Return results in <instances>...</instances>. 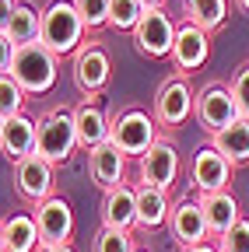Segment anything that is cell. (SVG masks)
Instances as JSON below:
<instances>
[{
  "label": "cell",
  "instance_id": "6da1fadb",
  "mask_svg": "<svg viewBox=\"0 0 249 252\" xmlns=\"http://www.w3.org/2000/svg\"><path fill=\"white\" fill-rule=\"evenodd\" d=\"M84 35H88V25H84L74 0H53L49 7H42L39 42L46 49H53L56 56H71L84 46Z\"/></svg>",
  "mask_w": 249,
  "mask_h": 252
},
{
  "label": "cell",
  "instance_id": "7a4b0ae2",
  "mask_svg": "<svg viewBox=\"0 0 249 252\" xmlns=\"http://www.w3.org/2000/svg\"><path fill=\"white\" fill-rule=\"evenodd\" d=\"M4 74H11L28 94H49L60 77V56L42 42H28L14 49V60Z\"/></svg>",
  "mask_w": 249,
  "mask_h": 252
},
{
  "label": "cell",
  "instance_id": "3957f363",
  "mask_svg": "<svg viewBox=\"0 0 249 252\" xmlns=\"http://www.w3.org/2000/svg\"><path fill=\"white\" fill-rule=\"evenodd\" d=\"M158 130H162V123L154 119V112H147L141 105H127L112 116V137L109 140L127 158H141L162 140Z\"/></svg>",
  "mask_w": 249,
  "mask_h": 252
},
{
  "label": "cell",
  "instance_id": "277c9868",
  "mask_svg": "<svg viewBox=\"0 0 249 252\" xmlns=\"http://www.w3.org/2000/svg\"><path fill=\"white\" fill-rule=\"evenodd\" d=\"M81 147L77 140V123H74V109H49L39 116V144L36 154H42L53 165H67L71 154Z\"/></svg>",
  "mask_w": 249,
  "mask_h": 252
},
{
  "label": "cell",
  "instance_id": "5b68a950",
  "mask_svg": "<svg viewBox=\"0 0 249 252\" xmlns=\"http://www.w3.org/2000/svg\"><path fill=\"white\" fill-rule=\"evenodd\" d=\"M74 88L84 94V98H99V94L109 88L112 81V60L106 53V46L99 42H84L77 53H74Z\"/></svg>",
  "mask_w": 249,
  "mask_h": 252
},
{
  "label": "cell",
  "instance_id": "8992f818",
  "mask_svg": "<svg viewBox=\"0 0 249 252\" xmlns=\"http://www.w3.org/2000/svg\"><path fill=\"white\" fill-rule=\"evenodd\" d=\"M134 46L141 56L147 60H172V46H176V21L165 14V7H147L141 25L130 32Z\"/></svg>",
  "mask_w": 249,
  "mask_h": 252
},
{
  "label": "cell",
  "instance_id": "52a82bcc",
  "mask_svg": "<svg viewBox=\"0 0 249 252\" xmlns=\"http://www.w3.org/2000/svg\"><path fill=\"white\" fill-rule=\"evenodd\" d=\"M193 109H197V91L190 88L186 74L169 77V81L158 88V94H154V105H151L154 119L162 123V130H176V126H182L186 119L193 116Z\"/></svg>",
  "mask_w": 249,
  "mask_h": 252
},
{
  "label": "cell",
  "instance_id": "ba28073f",
  "mask_svg": "<svg viewBox=\"0 0 249 252\" xmlns=\"http://www.w3.org/2000/svg\"><path fill=\"white\" fill-rule=\"evenodd\" d=\"M193 116H197L200 130H204L207 137H214L217 130H225V126H232V123L242 119V112H239V105H235V98H232V91H228L225 84H207V88H200V91H197V109H193Z\"/></svg>",
  "mask_w": 249,
  "mask_h": 252
},
{
  "label": "cell",
  "instance_id": "9c48e42d",
  "mask_svg": "<svg viewBox=\"0 0 249 252\" xmlns=\"http://www.w3.org/2000/svg\"><path fill=\"white\" fill-rule=\"evenodd\" d=\"M53 161H46L42 154H28L21 161H14V193L25 200V203H46L53 196V186H56V175H53Z\"/></svg>",
  "mask_w": 249,
  "mask_h": 252
},
{
  "label": "cell",
  "instance_id": "30bf717a",
  "mask_svg": "<svg viewBox=\"0 0 249 252\" xmlns=\"http://www.w3.org/2000/svg\"><path fill=\"white\" fill-rule=\"evenodd\" d=\"M232 172H235V165L214 144H204V147H197L193 161H190V186L200 196L204 193H221V189H228V182H232Z\"/></svg>",
  "mask_w": 249,
  "mask_h": 252
},
{
  "label": "cell",
  "instance_id": "8fae6325",
  "mask_svg": "<svg viewBox=\"0 0 249 252\" xmlns=\"http://www.w3.org/2000/svg\"><path fill=\"white\" fill-rule=\"evenodd\" d=\"M211 60V32H204L193 21H179L176 25V46H172V63L179 74H197L204 63Z\"/></svg>",
  "mask_w": 249,
  "mask_h": 252
},
{
  "label": "cell",
  "instance_id": "7c38bea8",
  "mask_svg": "<svg viewBox=\"0 0 249 252\" xmlns=\"http://www.w3.org/2000/svg\"><path fill=\"white\" fill-rule=\"evenodd\" d=\"M137 175H141V186H154V189H169L176 186L179 179V151L172 140H158L147 154L137 158Z\"/></svg>",
  "mask_w": 249,
  "mask_h": 252
},
{
  "label": "cell",
  "instance_id": "4fadbf2b",
  "mask_svg": "<svg viewBox=\"0 0 249 252\" xmlns=\"http://www.w3.org/2000/svg\"><path fill=\"white\" fill-rule=\"evenodd\" d=\"M36 144H39V119L25 116V112L0 119V151L11 161H21V158L36 154Z\"/></svg>",
  "mask_w": 249,
  "mask_h": 252
},
{
  "label": "cell",
  "instance_id": "5bb4252c",
  "mask_svg": "<svg viewBox=\"0 0 249 252\" xmlns=\"http://www.w3.org/2000/svg\"><path fill=\"white\" fill-rule=\"evenodd\" d=\"M36 224L42 245H64L74 235V210L64 196H49L46 203L36 207Z\"/></svg>",
  "mask_w": 249,
  "mask_h": 252
},
{
  "label": "cell",
  "instance_id": "9a60e30c",
  "mask_svg": "<svg viewBox=\"0 0 249 252\" xmlns=\"http://www.w3.org/2000/svg\"><path fill=\"white\" fill-rule=\"evenodd\" d=\"M127 161L130 158L123 154L112 140H106L102 147L88 151V175H91V182H95L102 193H109V189L127 182Z\"/></svg>",
  "mask_w": 249,
  "mask_h": 252
},
{
  "label": "cell",
  "instance_id": "2e32d148",
  "mask_svg": "<svg viewBox=\"0 0 249 252\" xmlns=\"http://www.w3.org/2000/svg\"><path fill=\"white\" fill-rule=\"evenodd\" d=\"M74 123H77V140L84 151H95L112 137V116L102 109L99 98H84L74 109Z\"/></svg>",
  "mask_w": 249,
  "mask_h": 252
},
{
  "label": "cell",
  "instance_id": "e0dca14e",
  "mask_svg": "<svg viewBox=\"0 0 249 252\" xmlns=\"http://www.w3.org/2000/svg\"><path fill=\"white\" fill-rule=\"evenodd\" d=\"M169 231H172V238L182 249L207 242L211 238V228H207V217H204L200 200H179L172 207V217H169Z\"/></svg>",
  "mask_w": 249,
  "mask_h": 252
},
{
  "label": "cell",
  "instance_id": "ac0fdd59",
  "mask_svg": "<svg viewBox=\"0 0 249 252\" xmlns=\"http://www.w3.org/2000/svg\"><path fill=\"white\" fill-rule=\"evenodd\" d=\"M102 224L119 228V231H134L137 228V189L134 186H116L102 196Z\"/></svg>",
  "mask_w": 249,
  "mask_h": 252
},
{
  "label": "cell",
  "instance_id": "d6986e66",
  "mask_svg": "<svg viewBox=\"0 0 249 252\" xmlns=\"http://www.w3.org/2000/svg\"><path fill=\"white\" fill-rule=\"evenodd\" d=\"M39 224L36 214H11L0 224V252H39Z\"/></svg>",
  "mask_w": 249,
  "mask_h": 252
},
{
  "label": "cell",
  "instance_id": "ffe728a7",
  "mask_svg": "<svg viewBox=\"0 0 249 252\" xmlns=\"http://www.w3.org/2000/svg\"><path fill=\"white\" fill-rule=\"evenodd\" d=\"M200 207H204V217H207V228H211V238H221L235 228V220L242 217L239 214V200L232 189H221V193H204L200 196Z\"/></svg>",
  "mask_w": 249,
  "mask_h": 252
},
{
  "label": "cell",
  "instance_id": "44dd1931",
  "mask_svg": "<svg viewBox=\"0 0 249 252\" xmlns=\"http://www.w3.org/2000/svg\"><path fill=\"white\" fill-rule=\"evenodd\" d=\"M39 32H42V11L32 4H18L11 14H4L0 39H7L14 46H28V42H39Z\"/></svg>",
  "mask_w": 249,
  "mask_h": 252
},
{
  "label": "cell",
  "instance_id": "7402d4cb",
  "mask_svg": "<svg viewBox=\"0 0 249 252\" xmlns=\"http://www.w3.org/2000/svg\"><path fill=\"white\" fill-rule=\"evenodd\" d=\"M169 217H172V203L165 189L141 186L137 189V231H158L169 224Z\"/></svg>",
  "mask_w": 249,
  "mask_h": 252
},
{
  "label": "cell",
  "instance_id": "603a6c76",
  "mask_svg": "<svg viewBox=\"0 0 249 252\" xmlns=\"http://www.w3.org/2000/svg\"><path fill=\"white\" fill-rule=\"evenodd\" d=\"M211 144L221 151L235 168H239V165H249V119L242 116L239 123L225 126V130H217V133L211 137Z\"/></svg>",
  "mask_w": 249,
  "mask_h": 252
},
{
  "label": "cell",
  "instance_id": "cb8c5ba5",
  "mask_svg": "<svg viewBox=\"0 0 249 252\" xmlns=\"http://www.w3.org/2000/svg\"><path fill=\"white\" fill-rule=\"evenodd\" d=\"M182 18L214 35L228 21V0H182Z\"/></svg>",
  "mask_w": 249,
  "mask_h": 252
},
{
  "label": "cell",
  "instance_id": "d4e9b609",
  "mask_svg": "<svg viewBox=\"0 0 249 252\" xmlns=\"http://www.w3.org/2000/svg\"><path fill=\"white\" fill-rule=\"evenodd\" d=\"M144 4L141 0H112L109 4V28H116V32H134L137 25H141V18H144Z\"/></svg>",
  "mask_w": 249,
  "mask_h": 252
},
{
  "label": "cell",
  "instance_id": "484cf974",
  "mask_svg": "<svg viewBox=\"0 0 249 252\" xmlns=\"http://www.w3.org/2000/svg\"><path fill=\"white\" fill-rule=\"evenodd\" d=\"M25 88L11 77V74H0V119L4 116H18L25 109Z\"/></svg>",
  "mask_w": 249,
  "mask_h": 252
},
{
  "label": "cell",
  "instance_id": "4316f807",
  "mask_svg": "<svg viewBox=\"0 0 249 252\" xmlns=\"http://www.w3.org/2000/svg\"><path fill=\"white\" fill-rule=\"evenodd\" d=\"M137 245H134V238H130V231H119V228H99V235H95V242H91V252H134Z\"/></svg>",
  "mask_w": 249,
  "mask_h": 252
},
{
  "label": "cell",
  "instance_id": "83f0119b",
  "mask_svg": "<svg viewBox=\"0 0 249 252\" xmlns=\"http://www.w3.org/2000/svg\"><path fill=\"white\" fill-rule=\"evenodd\" d=\"M74 4H77V11H81V18H84L88 32L109 25V4H112V0H74Z\"/></svg>",
  "mask_w": 249,
  "mask_h": 252
},
{
  "label": "cell",
  "instance_id": "f1b7e54d",
  "mask_svg": "<svg viewBox=\"0 0 249 252\" xmlns=\"http://www.w3.org/2000/svg\"><path fill=\"white\" fill-rule=\"evenodd\" d=\"M217 249L221 252H249V217H239L235 228L217 238Z\"/></svg>",
  "mask_w": 249,
  "mask_h": 252
},
{
  "label": "cell",
  "instance_id": "f546056e",
  "mask_svg": "<svg viewBox=\"0 0 249 252\" xmlns=\"http://www.w3.org/2000/svg\"><path fill=\"white\" fill-rule=\"evenodd\" d=\"M228 91H232V98H235L239 112H242V116L249 119V63H242V67L235 70V77H232Z\"/></svg>",
  "mask_w": 249,
  "mask_h": 252
},
{
  "label": "cell",
  "instance_id": "4dcf8cb0",
  "mask_svg": "<svg viewBox=\"0 0 249 252\" xmlns=\"http://www.w3.org/2000/svg\"><path fill=\"white\" fill-rule=\"evenodd\" d=\"M182 252H221L217 245H211V242H200V245H186Z\"/></svg>",
  "mask_w": 249,
  "mask_h": 252
},
{
  "label": "cell",
  "instance_id": "1f68e13d",
  "mask_svg": "<svg viewBox=\"0 0 249 252\" xmlns=\"http://www.w3.org/2000/svg\"><path fill=\"white\" fill-rule=\"evenodd\" d=\"M39 252H77L71 242H64V245H39Z\"/></svg>",
  "mask_w": 249,
  "mask_h": 252
},
{
  "label": "cell",
  "instance_id": "d6a6232c",
  "mask_svg": "<svg viewBox=\"0 0 249 252\" xmlns=\"http://www.w3.org/2000/svg\"><path fill=\"white\" fill-rule=\"evenodd\" d=\"M144 7H165V0H141Z\"/></svg>",
  "mask_w": 249,
  "mask_h": 252
},
{
  "label": "cell",
  "instance_id": "836d02e7",
  "mask_svg": "<svg viewBox=\"0 0 249 252\" xmlns=\"http://www.w3.org/2000/svg\"><path fill=\"white\" fill-rule=\"evenodd\" d=\"M235 7H239L242 14H249V0H235Z\"/></svg>",
  "mask_w": 249,
  "mask_h": 252
},
{
  "label": "cell",
  "instance_id": "e575fe53",
  "mask_svg": "<svg viewBox=\"0 0 249 252\" xmlns=\"http://www.w3.org/2000/svg\"><path fill=\"white\" fill-rule=\"evenodd\" d=\"M134 252H147V249H134Z\"/></svg>",
  "mask_w": 249,
  "mask_h": 252
}]
</instances>
